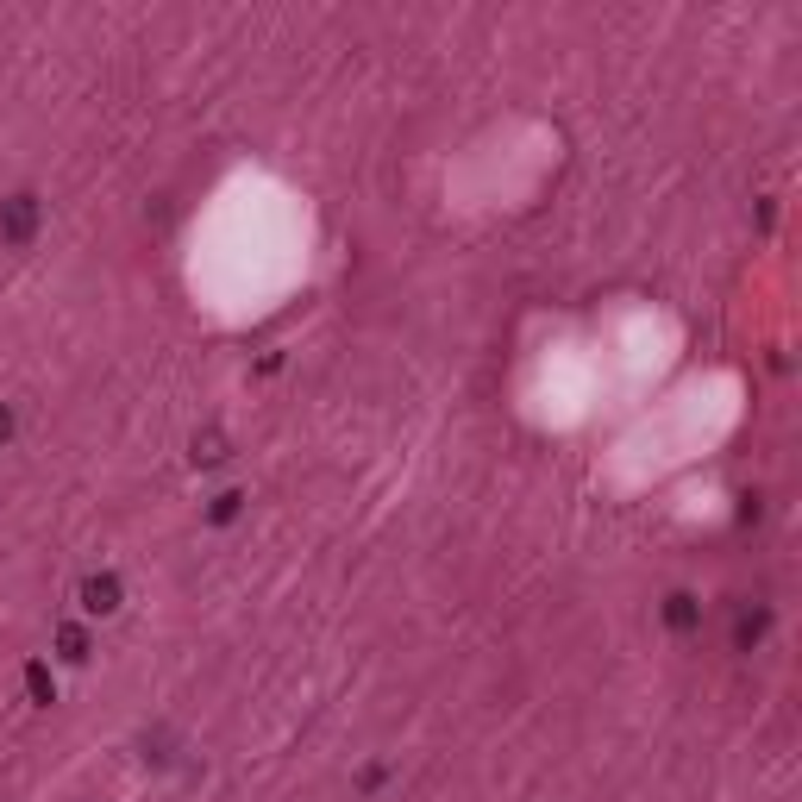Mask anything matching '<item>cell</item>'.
<instances>
[{"label": "cell", "mask_w": 802, "mask_h": 802, "mask_svg": "<svg viewBox=\"0 0 802 802\" xmlns=\"http://www.w3.org/2000/svg\"><path fill=\"white\" fill-rule=\"evenodd\" d=\"M32 232H38V195L0 201V239H7V245H26Z\"/></svg>", "instance_id": "obj_1"}, {"label": "cell", "mask_w": 802, "mask_h": 802, "mask_svg": "<svg viewBox=\"0 0 802 802\" xmlns=\"http://www.w3.org/2000/svg\"><path fill=\"white\" fill-rule=\"evenodd\" d=\"M82 608H88V615H113V608H120V577H113V571L88 577L82 583Z\"/></svg>", "instance_id": "obj_2"}, {"label": "cell", "mask_w": 802, "mask_h": 802, "mask_svg": "<svg viewBox=\"0 0 802 802\" xmlns=\"http://www.w3.org/2000/svg\"><path fill=\"white\" fill-rule=\"evenodd\" d=\"M57 646H63V658H69V665H82V658H88V633H82L76 621H69V627L57 633Z\"/></svg>", "instance_id": "obj_3"}, {"label": "cell", "mask_w": 802, "mask_h": 802, "mask_svg": "<svg viewBox=\"0 0 802 802\" xmlns=\"http://www.w3.org/2000/svg\"><path fill=\"white\" fill-rule=\"evenodd\" d=\"M665 621H671L677 633H683V627H696V596H671V602H665Z\"/></svg>", "instance_id": "obj_4"}, {"label": "cell", "mask_w": 802, "mask_h": 802, "mask_svg": "<svg viewBox=\"0 0 802 802\" xmlns=\"http://www.w3.org/2000/svg\"><path fill=\"white\" fill-rule=\"evenodd\" d=\"M26 690H32V702H57V683L44 665H26Z\"/></svg>", "instance_id": "obj_5"}, {"label": "cell", "mask_w": 802, "mask_h": 802, "mask_svg": "<svg viewBox=\"0 0 802 802\" xmlns=\"http://www.w3.org/2000/svg\"><path fill=\"white\" fill-rule=\"evenodd\" d=\"M226 452H220V439H195V464H220Z\"/></svg>", "instance_id": "obj_6"}, {"label": "cell", "mask_w": 802, "mask_h": 802, "mask_svg": "<svg viewBox=\"0 0 802 802\" xmlns=\"http://www.w3.org/2000/svg\"><path fill=\"white\" fill-rule=\"evenodd\" d=\"M239 502H245V495H220V502H214V521L226 527V521H232V514H239Z\"/></svg>", "instance_id": "obj_7"}, {"label": "cell", "mask_w": 802, "mask_h": 802, "mask_svg": "<svg viewBox=\"0 0 802 802\" xmlns=\"http://www.w3.org/2000/svg\"><path fill=\"white\" fill-rule=\"evenodd\" d=\"M13 439V408H0V445Z\"/></svg>", "instance_id": "obj_8"}]
</instances>
